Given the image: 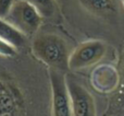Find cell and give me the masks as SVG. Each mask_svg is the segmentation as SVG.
Segmentation results:
<instances>
[{"instance_id": "6da1fadb", "label": "cell", "mask_w": 124, "mask_h": 116, "mask_svg": "<svg viewBox=\"0 0 124 116\" xmlns=\"http://www.w3.org/2000/svg\"><path fill=\"white\" fill-rule=\"evenodd\" d=\"M33 54L52 69L65 71L69 68L70 53L66 42L51 33L38 34L32 44Z\"/></svg>"}, {"instance_id": "7a4b0ae2", "label": "cell", "mask_w": 124, "mask_h": 116, "mask_svg": "<svg viewBox=\"0 0 124 116\" xmlns=\"http://www.w3.org/2000/svg\"><path fill=\"white\" fill-rule=\"evenodd\" d=\"M4 19L25 35L35 34L43 21L38 11L24 0H16Z\"/></svg>"}, {"instance_id": "3957f363", "label": "cell", "mask_w": 124, "mask_h": 116, "mask_svg": "<svg viewBox=\"0 0 124 116\" xmlns=\"http://www.w3.org/2000/svg\"><path fill=\"white\" fill-rule=\"evenodd\" d=\"M50 86L52 99V116H73L72 102L63 71L50 68Z\"/></svg>"}, {"instance_id": "277c9868", "label": "cell", "mask_w": 124, "mask_h": 116, "mask_svg": "<svg viewBox=\"0 0 124 116\" xmlns=\"http://www.w3.org/2000/svg\"><path fill=\"white\" fill-rule=\"evenodd\" d=\"M107 53V45L100 39L82 43L70 55V70H81L98 64Z\"/></svg>"}, {"instance_id": "5b68a950", "label": "cell", "mask_w": 124, "mask_h": 116, "mask_svg": "<svg viewBox=\"0 0 124 116\" xmlns=\"http://www.w3.org/2000/svg\"><path fill=\"white\" fill-rule=\"evenodd\" d=\"M73 116H97L96 104L89 91L73 78L66 77Z\"/></svg>"}, {"instance_id": "8992f818", "label": "cell", "mask_w": 124, "mask_h": 116, "mask_svg": "<svg viewBox=\"0 0 124 116\" xmlns=\"http://www.w3.org/2000/svg\"><path fill=\"white\" fill-rule=\"evenodd\" d=\"M78 2L88 13L108 21L116 20L120 12V0H78Z\"/></svg>"}, {"instance_id": "52a82bcc", "label": "cell", "mask_w": 124, "mask_h": 116, "mask_svg": "<svg viewBox=\"0 0 124 116\" xmlns=\"http://www.w3.org/2000/svg\"><path fill=\"white\" fill-rule=\"evenodd\" d=\"M92 84L97 91L108 93L113 91L119 84L118 70L110 65H101L92 72Z\"/></svg>"}, {"instance_id": "ba28073f", "label": "cell", "mask_w": 124, "mask_h": 116, "mask_svg": "<svg viewBox=\"0 0 124 116\" xmlns=\"http://www.w3.org/2000/svg\"><path fill=\"white\" fill-rule=\"evenodd\" d=\"M0 39L15 48H20L26 44V35L2 18H0Z\"/></svg>"}, {"instance_id": "9c48e42d", "label": "cell", "mask_w": 124, "mask_h": 116, "mask_svg": "<svg viewBox=\"0 0 124 116\" xmlns=\"http://www.w3.org/2000/svg\"><path fill=\"white\" fill-rule=\"evenodd\" d=\"M32 4L43 18H51L57 12L56 0H24Z\"/></svg>"}, {"instance_id": "30bf717a", "label": "cell", "mask_w": 124, "mask_h": 116, "mask_svg": "<svg viewBox=\"0 0 124 116\" xmlns=\"http://www.w3.org/2000/svg\"><path fill=\"white\" fill-rule=\"evenodd\" d=\"M15 49H16L15 47H13L12 45L0 39V56L12 57L15 55Z\"/></svg>"}, {"instance_id": "8fae6325", "label": "cell", "mask_w": 124, "mask_h": 116, "mask_svg": "<svg viewBox=\"0 0 124 116\" xmlns=\"http://www.w3.org/2000/svg\"><path fill=\"white\" fill-rule=\"evenodd\" d=\"M16 0H0V18L4 19Z\"/></svg>"}, {"instance_id": "7c38bea8", "label": "cell", "mask_w": 124, "mask_h": 116, "mask_svg": "<svg viewBox=\"0 0 124 116\" xmlns=\"http://www.w3.org/2000/svg\"><path fill=\"white\" fill-rule=\"evenodd\" d=\"M120 3L122 4V6H123V8H124V0H120Z\"/></svg>"}, {"instance_id": "4fadbf2b", "label": "cell", "mask_w": 124, "mask_h": 116, "mask_svg": "<svg viewBox=\"0 0 124 116\" xmlns=\"http://www.w3.org/2000/svg\"><path fill=\"white\" fill-rule=\"evenodd\" d=\"M116 116H122V115H116Z\"/></svg>"}]
</instances>
